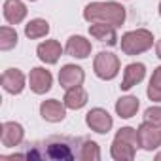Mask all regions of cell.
Here are the masks:
<instances>
[{
    "mask_svg": "<svg viewBox=\"0 0 161 161\" xmlns=\"http://www.w3.org/2000/svg\"><path fill=\"white\" fill-rule=\"evenodd\" d=\"M127 12L119 2H91L84 8V19L87 23H108L121 27Z\"/></svg>",
    "mask_w": 161,
    "mask_h": 161,
    "instance_id": "cell-1",
    "label": "cell"
},
{
    "mask_svg": "<svg viewBox=\"0 0 161 161\" xmlns=\"http://www.w3.org/2000/svg\"><path fill=\"white\" fill-rule=\"evenodd\" d=\"M153 44V34L148 29H136V31H129L121 36L119 40V47L125 55L133 57V55H140L144 51H148Z\"/></svg>",
    "mask_w": 161,
    "mask_h": 161,
    "instance_id": "cell-2",
    "label": "cell"
},
{
    "mask_svg": "<svg viewBox=\"0 0 161 161\" xmlns=\"http://www.w3.org/2000/svg\"><path fill=\"white\" fill-rule=\"evenodd\" d=\"M93 70L97 74V78L104 80V82H110L119 74V59L118 55H114L112 51H99L95 55L93 61Z\"/></svg>",
    "mask_w": 161,
    "mask_h": 161,
    "instance_id": "cell-3",
    "label": "cell"
},
{
    "mask_svg": "<svg viewBox=\"0 0 161 161\" xmlns=\"http://www.w3.org/2000/svg\"><path fill=\"white\" fill-rule=\"evenodd\" d=\"M136 131H138V142H140L142 150L153 152L161 146V127L152 125L148 121H142Z\"/></svg>",
    "mask_w": 161,
    "mask_h": 161,
    "instance_id": "cell-4",
    "label": "cell"
},
{
    "mask_svg": "<svg viewBox=\"0 0 161 161\" xmlns=\"http://www.w3.org/2000/svg\"><path fill=\"white\" fill-rule=\"evenodd\" d=\"M86 123L91 131H95L99 135H106L114 127V119L104 108H91L86 114Z\"/></svg>",
    "mask_w": 161,
    "mask_h": 161,
    "instance_id": "cell-5",
    "label": "cell"
},
{
    "mask_svg": "<svg viewBox=\"0 0 161 161\" xmlns=\"http://www.w3.org/2000/svg\"><path fill=\"white\" fill-rule=\"evenodd\" d=\"M53 86V76L47 68L44 66H34L29 74V87L36 95H44L51 89Z\"/></svg>",
    "mask_w": 161,
    "mask_h": 161,
    "instance_id": "cell-6",
    "label": "cell"
},
{
    "mask_svg": "<svg viewBox=\"0 0 161 161\" xmlns=\"http://www.w3.org/2000/svg\"><path fill=\"white\" fill-rule=\"evenodd\" d=\"M0 84H2L6 93L19 95V93H23V89L27 86V78L19 68H8V70H4L2 78H0Z\"/></svg>",
    "mask_w": 161,
    "mask_h": 161,
    "instance_id": "cell-7",
    "label": "cell"
},
{
    "mask_svg": "<svg viewBox=\"0 0 161 161\" xmlns=\"http://www.w3.org/2000/svg\"><path fill=\"white\" fill-rule=\"evenodd\" d=\"M25 138V129L21 123L17 121H4L2 129H0V140H2V146L6 148H15L23 142Z\"/></svg>",
    "mask_w": 161,
    "mask_h": 161,
    "instance_id": "cell-8",
    "label": "cell"
},
{
    "mask_svg": "<svg viewBox=\"0 0 161 161\" xmlns=\"http://www.w3.org/2000/svg\"><path fill=\"white\" fill-rule=\"evenodd\" d=\"M84 80H86V72L78 64H64L59 70V84L64 91L70 87H76V86H82Z\"/></svg>",
    "mask_w": 161,
    "mask_h": 161,
    "instance_id": "cell-9",
    "label": "cell"
},
{
    "mask_svg": "<svg viewBox=\"0 0 161 161\" xmlns=\"http://www.w3.org/2000/svg\"><path fill=\"white\" fill-rule=\"evenodd\" d=\"M40 116L44 121H49V123H59L66 118V104L57 101V99H47V101H42L40 104Z\"/></svg>",
    "mask_w": 161,
    "mask_h": 161,
    "instance_id": "cell-10",
    "label": "cell"
},
{
    "mask_svg": "<svg viewBox=\"0 0 161 161\" xmlns=\"http://www.w3.org/2000/svg\"><path fill=\"white\" fill-rule=\"evenodd\" d=\"M91 42L86 38V36H80V34H74L66 40V46H64V51L74 57V59H87L91 55Z\"/></svg>",
    "mask_w": 161,
    "mask_h": 161,
    "instance_id": "cell-11",
    "label": "cell"
},
{
    "mask_svg": "<svg viewBox=\"0 0 161 161\" xmlns=\"http://www.w3.org/2000/svg\"><path fill=\"white\" fill-rule=\"evenodd\" d=\"M63 51H64V49H63V46H61L57 40H46V42L38 44V47H36L38 59H40L42 63H46V64H55V63L61 59Z\"/></svg>",
    "mask_w": 161,
    "mask_h": 161,
    "instance_id": "cell-12",
    "label": "cell"
},
{
    "mask_svg": "<svg viewBox=\"0 0 161 161\" xmlns=\"http://www.w3.org/2000/svg\"><path fill=\"white\" fill-rule=\"evenodd\" d=\"M146 76V66L142 63H131L125 66L123 70V80H121V86L119 89L121 91H129L131 87H135L136 84H140Z\"/></svg>",
    "mask_w": 161,
    "mask_h": 161,
    "instance_id": "cell-13",
    "label": "cell"
},
{
    "mask_svg": "<svg viewBox=\"0 0 161 161\" xmlns=\"http://www.w3.org/2000/svg\"><path fill=\"white\" fill-rule=\"evenodd\" d=\"M89 34L95 40H99L101 44H106V46H116L118 44V32H116L114 25H108V23H91L89 25Z\"/></svg>",
    "mask_w": 161,
    "mask_h": 161,
    "instance_id": "cell-14",
    "label": "cell"
},
{
    "mask_svg": "<svg viewBox=\"0 0 161 161\" xmlns=\"http://www.w3.org/2000/svg\"><path fill=\"white\" fill-rule=\"evenodd\" d=\"M4 19L10 23V25H19L25 21L27 17V6L21 0H6L4 2Z\"/></svg>",
    "mask_w": 161,
    "mask_h": 161,
    "instance_id": "cell-15",
    "label": "cell"
},
{
    "mask_svg": "<svg viewBox=\"0 0 161 161\" xmlns=\"http://www.w3.org/2000/svg\"><path fill=\"white\" fill-rule=\"evenodd\" d=\"M110 155L116 159V161H133L135 155H136V146L114 136V142L110 146Z\"/></svg>",
    "mask_w": 161,
    "mask_h": 161,
    "instance_id": "cell-16",
    "label": "cell"
},
{
    "mask_svg": "<svg viewBox=\"0 0 161 161\" xmlns=\"http://www.w3.org/2000/svg\"><path fill=\"white\" fill-rule=\"evenodd\" d=\"M87 101H89L87 91H86L82 86H76V87L66 89L64 99H63V103H64L66 108H70V110H80V108H84V106L87 104Z\"/></svg>",
    "mask_w": 161,
    "mask_h": 161,
    "instance_id": "cell-17",
    "label": "cell"
},
{
    "mask_svg": "<svg viewBox=\"0 0 161 161\" xmlns=\"http://www.w3.org/2000/svg\"><path fill=\"white\" fill-rule=\"evenodd\" d=\"M138 108H140V103H138V99H136L135 95H125V97H121V99L116 103V114H118L121 119L133 118V116L138 112Z\"/></svg>",
    "mask_w": 161,
    "mask_h": 161,
    "instance_id": "cell-18",
    "label": "cell"
},
{
    "mask_svg": "<svg viewBox=\"0 0 161 161\" xmlns=\"http://www.w3.org/2000/svg\"><path fill=\"white\" fill-rule=\"evenodd\" d=\"M49 34V23L46 19H31L27 25H25V36L29 40H38V38H44Z\"/></svg>",
    "mask_w": 161,
    "mask_h": 161,
    "instance_id": "cell-19",
    "label": "cell"
},
{
    "mask_svg": "<svg viewBox=\"0 0 161 161\" xmlns=\"http://www.w3.org/2000/svg\"><path fill=\"white\" fill-rule=\"evenodd\" d=\"M46 146H47V157H53V159H72L70 146L64 140L51 138V140H47Z\"/></svg>",
    "mask_w": 161,
    "mask_h": 161,
    "instance_id": "cell-20",
    "label": "cell"
},
{
    "mask_svg": "<svg viewBox=\"0 0 161 161\" xmlns=\"http://www.w3.org/2000/svg\"><path fill=\"white\" fill-rule=\"evenodd\" d=\"M146 95L152 103H161V66H157L150 78V84L146 89Z\"/></svg>",
    "mask_w": 161,
    "mask_h": 161,
    "instance_id": "cell-21",
    "label": "cell"
},
{
    "mask_svg": "<svg viewBox=\"0 0 161 161\" xmlns=\"http://www.w3.org/2000/svg\"><path fill=\"white\" fill-rule=\"evenodd\" d=\"M78 157L82 161H99L101 159V148L93 140H84V144L80 146Z\"/></svg>",
    "mask_w": 161,
    "mask_h": 161,
    "instance_id": "cell-22",
    "label": "cell"
},
{
    "mask_svg": "<svg viewBox=\"0 0 161 161\" xmlns=\"http://www.w3.org/2000/svg\"><path fill=\"white\" fill-rule=\"evenodd\" d=\"M17 46V31L12 27H2L0 29V49L10 51Z\"/></svg>",
    "mask_w": 161,
    "mask_h": 161,
    "instance_id": "cell-23",
    "label": "cell"
},
{
    "mask_svg": "<svg viewBox=\"0 0 161 161\" xmlns=\"http://www.w3.org/2000/svg\"><path fill=\"white\" fill-rule=\"evenodd\" d=\"M144 121L161 127V106H150L144 112Z\"/></svg>",
    "mask_w": 161,
    "mask_h": 161,
    "instance_id": "cell-24",
    "label": "cell"
},
{
    "mask_svg": "<svg viewBox=\"0 0 161 161\" xmlns=\"http://www.w3.org/2000/svg\"><path fill=\"white\" fill-rule=\"evenodd\" d=\"M155 55L161 59V40H157V44H155Z\"/></svg>",
    "mask_w": 161,
    "mask_h": 161,
    "instance_id": "cell-25",
    "label": "cell"
},
{
    "mask_svg": "<svg viewBox=\"0 0 161 161\" xmlns=\"http://www.w3.org/2000/svg\"><path fill=\"white\" fill-rule=\"evenodd\" d=\"M155 161H161V152H157V153H155Z\"/></svg>",
    "mask_w": 161,
    "mask_h": 161,
    "instance_id": "cell-26",
    "label": "cell"
},
{
    "mask_svg": "<svg viewBox=\"0 0 161 161\" xmlns=\"http://www.w3.org/2000/svg\"><path fill=\"white\" fill-rule=\"evenodd\" d=\"M159 17H161V2H159Z\"/></svg>",
    "mask_w": 161,
    "mask_h": 161,
    "instance_id": "cell-27",
    "label": "cell"
},
{
    "mask_svg": "<svg viewBox=\"0 0 161 161\" xmlns=\"http://www.w3.org/2000/svg\"><path fill=\"white\" fill-rule=\"evenodd\" d=\"M31 2H36V0H31Z\"/></svg>",
    "mask_w": 161,
    "mask_h": 161,
    "instance_id": "cell-28",
    "label": "cell"
}]
</instances>
